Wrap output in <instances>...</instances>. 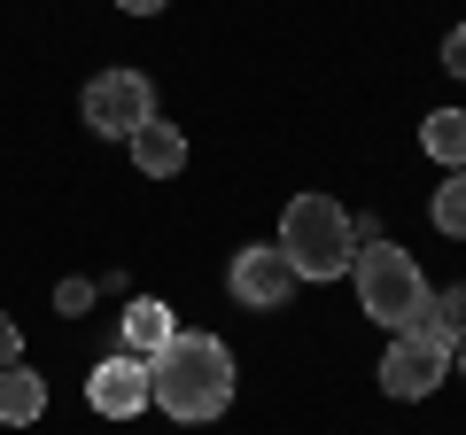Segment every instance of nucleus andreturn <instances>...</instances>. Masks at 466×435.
<instances>
[{"label":"nucleus","instance_id":"obj_6","mask_svg":"<svg viewBox=\"0 0 466 435\" xmlns=\"http://www.w3.org/2000/svg\"><path fill=\"white\" fill-rule=\"evenodd\" d=\"M86 404H94L101 420H140L148 412V358H133V350L101 358V366L86 373Z\"/></svg>","mask_w":466,"mask_h":435},{"label":"nucleus","instance_id":"obj_11","mask_svg":"<svg viewBox=\"0 0 466 435\" xmlns=\"http://www.w3.org/2000/svg\"><path fill=\"white\" fill-rule=\"evenodd\" d=\"M420 148L443 171H466V109H435V117L420 125Z\"/></svg>","mask_w":466,"mask_h":435},{"label":"nucleus","instance_id":"obj_13","mask_svg":"<svg viewBox=\"0 0 466 435\" xmlns=\"http://www.w3.org/2000/svg\"><path fill=\"white\" fill-rule=\"evenodd\" d=\"M24 366V335H16V311H0V373Z\"/></svg>","mask_w":466,"mask_h":435},{"label":"nucleus","instance_id":"obj_2","mask_svg":"<svg viewBox=\"0 0 466 435\" xmlns=\"http://www.w3.org/2000/svg\"><path fill=\"white\" fill-rule=\"evenodd\" d=\"M280 257L296 265V280H342L350 257H358V226L334 195H296L280 210Z\"/></svg>","mask_w":466,"mask_h":435},{"label":"nucleus","instance_id":"obj_7","mask_svg":"<svg viewBox=\"0 0 466 435\" xmlns=\"http://www.w3.org/2000/svg\"><path fill=\"white\" fill-rule=\"evenodd\" d=\"M373 373H381V389H389L397 404H420V397H435V389H443L451 358L428 350V342H412V335H397V342L381 350V366H373Z\"/></svg>","mask_w":466,"mask_h":435},{"label":"nucleus","instance_id":"obj_4","mask_svg":"<svg viewBox=\"0 0 466 435\" xmlns=\"http://www.w3.org/2000/svg\"><path fill=\"white\" fill-rule=\"evenodd\" d=\"M78 109H86V125H94L101 140H133L140 125L156 117V78L148 70H94L86 94H78Z\"/></svg>","mask_w":466,"mask_h":435},{"label":"nucleus","instance_id":"obj_8","mask_svg":"<svg viewBox=\"0 0 466 435\" xmlns=\"http://www.w3.org/2000/svg\"><path fill=\"white\" fill-rule=\"evenodd\" d=\"M125 148H133L140 179H179V171H187V133H179V125H164V117H148Z\"/></svg>","mask_w":466,"mask_h":435},{"label":"nucleus","instance_id":"obj_5","mask_svg":"<svg viewBox=\"0 0 466 435\" xmlns=\"http://www.w3.org/2000/svg\"><path fill=\"white\" fill-rule=\"evenodd\" d=\"M226 288H233V303H241V311H280L303 280H296V265L280 257V241H249V249L233 257Z\"/></svg>","mask_w":466,"mask_h":435},{"label":"nucleus","instance_id":"obj_15","mask_svg":"<svg viewBox=\"0 0 466 435\" xmlns=\"http://www.w3.org/2000/svg\"><path fill=\"white\" fill-rule=\"evenodd\" d=\"M55 303H63V311H70V319H78V311H86V303H94V280H63V288H55Z\"/></svg>","mask_w":466,"mask_h":435},{"label":"nucleus","instance_id":"obj_17","mask_svg":"<svg viewBox=\"0 0 466 435\" xmlns=\"http://www.w3.org/2000/svg\"><path fill=\"white\" fill-rule=\"evenodd\" d=\"M459 381H466V342H459Z\"/></svg>","mask_w":466,"mask_h":435},{"label":"nucleus","instance_id":"obj_9","mask_svg":"<svg viewBox=\"0 0 466 435\" xmlns=\"http://www.w3.org/2000/svg\"><path fill=\"white\" fill-rule=\"evenodd\" d=\"M116 327H125V350H133V358H156V350H164L171 335H179V319H171V303H156V296H133Z\"/></svg>","mask_w":466,"mask_h":435},{"label":"nucleus","instance_id":"obj_14","mask_svg":"<svg viewBox=\"0 0 466 435\" xmlns=\"http://www.w3.org/2000/svg\"><path fill=\"white\" fill-rule=\"evenodd\" d=\"M443 70H451V78H466V24H451V32H443Z\"/></svg>","mask_w":466,"mask_h":435},{"label":"nucleus","instance_id":"obj_16","mask_svg":"<svg viewBox=\"0 0 466 435\" xmlns=\"http://www.w3.org/2000/svg\"><path fill=\"white\" fill-rule=\"evenodd\" d=\"M116 8H125V16H164L171 0H116Z\"/></svg>","mask_w":466,"mask_h":435},{"label":"nucleus","instance_id":"obj_1","mask_svg":"<svg viewBox=\"0 0 466 435\" xmlns=\"http://www.w3.org/2000/svg\"><path fill=\"white\" fill-rule=\"evenodd\" d=\"M148 404L164 420H179V428L218 420L233 404V350L218 335H187L179 327V335L148 358Z\"/></svg>","mask_w":466,"mask_h":435},{"label":"nucleus","instance_id":"obj_12","mask_svg":"<svg viewBox=\"0 0 466 435\" xmlns=\"http://www.w3.org/2000/svg\"><path fill=\"white\" fill-rule=\"evenodd\" d=\"M428 218H435V234H451V241H466V171H443V187H435V202H428Z\"/></svg>","mask_w":466,"mask_h":435},{"label":"nucleus","instance_id":"obj_3","mask_svg":"<svg viewBox=\"0 0 466 435\" xmlns=\"http://www.w3.org/2000/svg\"><path fill=\"white\" fill-rule=\"evenodd\" d=\"M350 280H358V311L381 319L389 335H404V319L428 303V272H420L412 249H397V241H358Z\"/></svg>","mask_w":466,"mask_h":435},{"label":"nucleus","instance_id":"obj_10","mask_svg":"<svg viewBox=\"0 0 466 435\" xmlns=\"http://www.w3.org/2000/svg\"><path fill=\"white\" fill-rule=\"evenodd\" d=\"M39 412H47V381L32 366H8L0 373V428H32Z\"/></svg>","mask_w":466,"mask_h":435}]
</instances>
